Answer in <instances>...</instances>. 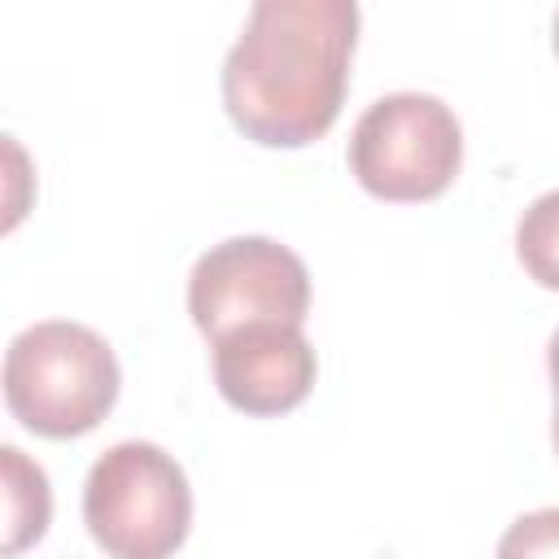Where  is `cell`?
<instances>
[{"label": "cell", "instance_id": "1", "mask_svg": "<svg viewBox=\"0 0 559 559\" xmlns=\"http://www.w3.org/2000/svg\"><path fill=\"white\" fill-rule=\"evenodd\" d=\"M354 44V0H258L223 61L227 118L266 148L314 144L341 114Z\"/></svg>", "mask_w": 559, "mask_h": 559}, {"label": "cell", "instance_id": "2", "mask_svg": "<svg viewBox=\"0 0 559 559\" xmlns=\"http://www.w3.org/2000/svg\"><path fill=\"white\" fill-rule=\"evenodd\" d=\"M118 358L109 341L70 319L22 328L4 349V406L35 437H83L118 402Z\"/></svg>", "mask_w": 559, "mask_h": 559}, {"label": "cell", "instance_id": "3", "mask_svg": "<svg viewBox=\"0 0 559 559\" xmlns=\"http://www.w3.org/2000/svg\"><path fill=\"white\" fill-rule=\"evenodd\" d=\"M83 524L109 559H170L192 528L188 472L153 441H118L87 467Z\"/></svg>", "mask_w": 559, "mask_h": 559}, {"label": "cell", "instance_id": "4", "mask_svg": "<svg viewBox=\"0 0 559 559\" xmlns=\"http://www.w3.org/2000/svg\"><path fill=\"white\" fill-rule=\"evenodd\" d=\"M463 166V127L441 96L389 92L349 131V170L380 201H432Z\"/></svg>", "mask_w": 559, "mask_h": 559}, {"label": "cell", "instance_id": "5", "mask_svg": "<svg viewBox=\"0 0 559 559\" xmlns=\"http://www.w3.org/2000/svg\"><path fill=\"white\" fill-rule=\"evenodd\" d=\"M306 310L310 271L271 236H231L188 275V314L210 345L249 323H306Z\"/></svg>", "mask_w": 559, "mask_h": 559}, {"label": "cell", "instance_id": "6", "mask_svg": "<svg viewBox=\"0 0 559 559\" xmlns=\"http://www.w3.org/2000/svg\"><path fill=\"white\" fill-rule=\"evenodd\" d=\"M319 358L301 323H249L214 341V384L240 415H284L314 389Z\"/></svg>", "mask_w": 559, "mask_h": 559}, {"label": "cell", "instance_id": "7", "mask_svg": "<svg viewBox=\"0 0 559 559\" xmlns=\"http://www.w3.org/2000/svg\"><path fill=\"white\" fill-rule=\"evenodd\" d=\"M0 480H4V555H22L35 546L52 520V489L39 463H31L17 445H0Z\"/></svg>", "mask_w": 559, "mask_h": 559}, {"label": "cell", "instance_id": "8", "mask_svg": "<svg viewBox=\"0 0 559 559\" xmlns=\"http://www.w3.org/2000/svg\"><path fill=\"white\" fill-rule=\"evenodd\" d=\"M515 258L542 284L559 293V188L542 192L515 223Z\"/></svg>", "mask_w": 559, "mask_h": 559}, {"label": "cell", "instance_id": "9", "mask_svg": "<svg viewBox=\"0 0 559 559\" xmlns=\"http://www.w3.org/2000/svg\"><path fill=\"white\" fill-rule=\"evenodd\" d=\"M493 559H559V507H537L511 520Z\"/></svg>", "mask_w": 559, "mask_h": 559}, {"label": "cell", "instance_id": "10", "mask_svg": "<svg viewBox=\"0 0 559 559\" xmlns=\"http://www.w3.org/2000/svg\"><path fill=\"white\" fill-rule=\"evenodd\" d=\"M546 371H550V389H555V419H550V441H555V454H559V332L550 336V349H546Z\"/></svg>", "mask_w": 559, "mask_h": 559}, {"label": "cell", "instance_id": "11", "mask_svg": "<svg viewBox=\"0 0 559 559\" xmlns=\"http://www.w3.org/2000/svg\"><path fill=\"white\" fill-rule=\"evenodd\" d=\"M550 44H555V57H559V9H555V22H550Z\"/></svg>", "mask_w": 559, "mask_h": 559}]
</instances>
